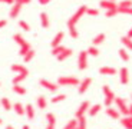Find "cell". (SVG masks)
<instances>
[{"label": "cell", "mask_w": 132, "mask_h": 129, "mask_svg": "<svg viewBox=\"0 0 132 129\" xmlns=\"http://www.w3.org/2000/svg\"><path fill=\"white\" fill-rule=\"evenodd\" d=\"M99 73H101V75H105V76H113L116 73V69L112 66H102L99 69Z\"/></svg>", "instance_id": "9"}, {"label": "cell", "mask_w": 132, "mask_h": 129, "mask_svg": "<svg viewBox=\"0 0 132 129\" xmlns=\"http://www.w3.org/2000/svg\"><path fill=\"white\" fill-rule=\"evenodd\" d=\"M121 43L123 45V47H125L126 50H131V52H132V39H129V37L123 36L122 39H121Z\"/></svg>", "instance_id": "23"}, {"label": "cell", "mask_w": 132, "mask_h": 129, "mask_svg": "<svg viewBox=\"0 0 132 129\" xmlns=\"http://www.w3.org/2000/svg\"><path fill=\"white\" fill-rule=\"evenodd\" d=\"M106 115H108L109 118H112V119H119V118H121V113H119V110H116L115 108H112V106L106 108Z\"/></svg>", "instance_id": "13"}, {"label": "cell", "mask_w": 132, "mask_h": 129, "mask_svg": "<svg viewBox=\"0 0 132 129\" xmlns=\"http://www.w3.org/2000/svg\"><path fill=\"white\" fill-rule=\"evenodd\" d=\"M89 108H90V103L88 102V100H85V102L80 103V106L78 108V110H76V119L80 118V116H85V113L89 110Z\"/></svg>", "instance_id": "6"}, {"label": "cell", "mask_w": 132, "mask_h": 129, "mask_svg": "<svg viewBox=\"0 0 132 129\" xmlns=\"http://www.w3.org/2000/svg\"><path fill=\"white\" fill-rule=\"evenodd\" d=\"M30 2H32V0H16L14 3H20L22 6H23V4H29Z\"/></svg>", "instance_id": "45"}, {"label": "cell", "mask_w": 132, "mask_h": 129, "mask_svg": "<svg viewBox=\"0 0 132 129\" xmlns=\"http://www.w3.org/2000/svg\"><path fill=\"white\" fill-rule=\"evenodd\" d=\"M118 7H132V0H122L118 4Z\"/></svg>", "instance_id": "42"}, {"label": "cell", "mask_w": 132, "mask_h": 129, "mask_svg": "<svg viewBox=\"0 0 132 129\" xmlns=\"http://www.w3.org/2000/svg\"><path fill=\"white\" fill-rule=\"evenodd\" d=\"M19 26L22 27V29H23L24 32H30V26H29V23H26L24 20H19Z\"/></svg>", "instance_id": "41"}, {"label": "cell", "mask_w": 132, "mask_h": 129, "mask_svg": "<svg viewBox=\"0 0 132 129\" xmlns=\"http://www.w3.org/2000/svg\"><path fill=\"white\" fill-rule=\"evenodd\" d=\"M46 121H47V125L50 126H55V123H56V118H55L53 113H46Z\"/></svg>", "instance_id": "34"}, {"label": "cell", "mask_w": 132, "mask_h": 129, "mask_svg": "<svg viewBox=\"0 0 132 129\" xmlns=\"http://www.w3.org/2000/svg\"><path fill=\"white\" fill-rule=\"evenodd\" d=\"M118 14V9H111V10H105V16L106 17H115Z\"/></svg>", "instance_id": "40"}, {"label": "cell", "mask_w": 132, "mask_h": 129, "mask_svg": "<svg viewBox=\"0 0 132 129\" xmlns=\"http://www.w3.org/2000/svg\"><path fill=\"white\" fill-rule=\"evenodd\" d=\"M40 23H42V27H45V29H47L50 24L49 22V16H47V13H45V12H42L40 13Z\"/></svg>", "instance_id": "19"}, {"label": "cell", "mask_w": 132, "mask_h": 129, "mask_svg": "<svg viewBox=\"0 0 132 129\" xmlns=\"http://www.w3.org/2000/svg\"><path fill=\"white\" fill-rule=\"evenodd\" d=\"M78 128V119H72L66 123V126L63 129H76Z\"/></svg>", "instance_id": "36"}, {"label": "cell", "mask_w": 132, "mask_h": 129, "mask_svg": "<svg viewBox=\"0 0 132 129\" xmlns=\"http://www.w3.org/2000/svg\"><path fill=\"white\" fill-rule=\"evenodd\" d=\"M99 6L102 7L103 10H111V9H118L116 2H111V0H101Z\"/></svg>", "instance_id": "8"}, {"label": "cell", "mask_w": 132, "mask_h": 129, "mask_svg": "<svg viewBox=\"0 0 132 129\" xmlns=\"http://www.w3.org/2000/svg\"><path fill=\"white\" fill-rule=\"evenodd\" d=\"M105 39H106L105 33H99L98 36L93 37V40H92V46H99V45H102V43L105 42Z\"/></svg>", "instance_id": "16"}, {"label": "cell", "mask_w": 132, "mask_h": 129, "mask_svg": "<svg viewBox=\"0 0 132 129\" xmlns=\"http://www.w3.org/2000/svg\"><path fill=\"white\" fill-rule=\"evenodd\" d=\"M128 109H129V116H132V103L128 106Z\"/></svg>", "instance_id": "50"}, {"label": "cell", "mask_w": 132, "mask_h": 129, "mask_svg": "<svg viewBox=\"0 0 132 129\" xmlns=\"http://www.w3.org/2000/svg\"><path fill=\"white\" fill-rule=\"evenodd\" d=\"M46 129H55V126H50V125H47V128Z\"/></svg>", "instance_id": "52"}, {"label": "cell", "mask_w": 132, "mask_h": 129, "mask_svg": "<svg viewBox=\"0 0 132 129\" xmlns=\"http://www.w3.org/2000/svg\"><path fill=\"white\" fill-rule=\"evenodd\" d=\"M22 4L20 3H14L13 4V7L10 9V12H9V16H10V19H14V17H17L19 16V13H20V10H22Z\"/></svg>", "instance_id": "10"}, {"label": "cell", "mask_w": 132, "mask_h": 129, "mask_svg": "<svg viewBox=\"0 0 132 129\" xmlns=\"http://www.w3.org/2000/svg\"><path fill=\"white\" fill-rule=\"evenodd\" d=\"M65 49H66V47L62 46V45H59V46H56V47H52V55L56 57V56H59V55H60V53H62Z\"/></svg>", "instance_id": "30"}, {"label": "cell", "mask_w": 132, "mask_h": 129, "mask_svg": "<svg viewBox=\"0 0 132 129\" xmlns=\"http://www.w3.org/2000/svg\"><path fill=\"white\" fill-rule=\"evenodd\" d=\"M131 121H132V116H131Z\"/></svg>", "instance_id": "56"}, {"label": "cell", "mask_w": 132, "mask_h": 129, "mask_svg": "<svg viewBox=\"0 0 132 129\" xmlns=\"http://www.w3.org/2000/svg\"><path fill=\"white\" fill-rule=\"evenodd\" d=\"M30 49H32V47H30V45H29V43L26 42V43H24V45H23V46H20L19 55H20V56H22V57H23V56H24V55H26L27 52H29Z\"/></svg>", "instance_id": "29"}, {"label": "cell", "mask_w": 132, "mask_h": 129, "mask_svg": "<svg viewBox=\"0 0 132 129\" xmlns=\"http://www.w3.org/2000/svg\"><path fill=\"white\" fill-rule=\"evenodd\" d=\"M90 83H92V79L90 78H85V79L82 80V82H79V88H78V92L82 95V93H85L86 90H88V88L90 86Z\"/></svg>", "instance_id": "7"}, {"label": "cell", "mask_w": 132, "mask_h": 129, "mask_svg": "<svg viewBox=\"0 0 132 129\" xmlns=\"http://www.w3.org/2000/svg\"><path fill=\"white\" fill-rule=\"evenodd\" d=\"M22 129H29V126H27V125H24V126H23V128H22Z\"/></svg>", "instance_id": "53"}, {"label": "cell", "mask_w": 132, "mask_h": 129, "mask_svg": "<svg viewBox=\"0 0 132 129\" xmlns=\"http://www.w3.org/2000/svg\"><path fill=\"white\" fill-rule=\"evenodd\" d=\"M68 29H69V35L72 39H78L79 33H78V30H76V26H72V24H68Z\"/></svg>", "instance_id": "27"}, {"label": "cell", "mask_w": 132, "mask_h": 129, "mask_svg": "<svg viewBox=\"0 0 132 129\" xmlns=\"http://www.w3.org/2000/svg\"><path fill=\"white\" fill-rule=\"evenodd\" d=\"M36 103H37V108H40V109H46L47 108V99L45 96H39L36 99Z\"/></svg>", "instance_id": "22"}, {"label": "cell", "mask_w": 132, "mask_h": 129, "mask_svg": "<svg viewBox=\"0 0 132 129\" xmlns=\"http://www.w3.org/2000/svg\"><path fill=\"white\" fill-rule=\"evenodd\" d=\"M118 13H123V14L132 16V7H118Z\"/></svg>", "instance_id": "38"}, {"label": "cell", "mask_w": 132, "mask_h": 129, "mask_svg": "<svg viewBox=\"0 0 132 129\" xmlns=\"http://www.w3.org/2000/svg\"><path fill=\"white\" fill-rule=\"evenodd\" d=\"M0 2H3V3H7V4H14L16 0H0Z\"/></svg>", "instance_id": "46"}, {"label": "cell", "mask_w": 132, "mask_h": 129, "mask_svg": "<svg viewBox=\"0 0 132 129\" xmlns=\"http://www.w3.org/2000/svg\"><path fill=\"white\" fill-rule=\"evenodd\" d=\"M63 36H65V33H63V32H59V33L56 35V36L53 37L52 43H50V45H52V47H56V46H59V45H60V42L63 40Z\"/></svg>", "instance_id": "17"}, {"label": "cell", "mask_w": 132, "mask_h": 129, "mask_svg": "<svg viewBox=\"0 0 132 129\" xmlns=\"http://www.w3.org/2000/svg\"><path fill=\"white\" fill-rule=\"evenodd\" d=\"M13 40L17 43V45H19V46H23L24 43H26V40H24V37L22 36L20 33H16V35H14V36H13Z\"/></svg>", "instance_id": "28"}, {"label": "cell", "mask_w": 132, "mask_h": 129, "mask_svg": "<svg viewBox=\"0 0 132 129\" xmlns=\"http://www.w3.org/2000/svg\"><path fill=\"white\" fill-rule=\"evenodd\" d=\"M0 106H2L4 110H7V112L12 110V108H13V105L10 103V100L7 99V98H2V100H0Z\"/></svg>", "instance_id": "20"}, {"label": "cell", "mask_w": 132, "mask_h": 129, "mask_svg": "<svg viewBox=\"0 0 132 129\" xmlns=\"http://www.w3.org/2000/svg\"><path fill=\"white\" fill-rule=\"evenodd\" d=\"M10 69L13 70V72H16L17 75L19 73H24V75H29V70L26 69V67L23 66V65H12V67Z\"/></svg>", "instance_id": "15"}, {"label": "cell", "mask_w": 132, "mask_h": 129, "mask_svg": "<svg viewBox=\"0 0 132 129\" xmlns=\"http://www.w3.org/2000/svg\"><path fill=\"white\" fill-rule=\"evenodd\" d=\"M35 55H36V52H35V50H33V49H30L29 52H27L26 55H24V56H23V60H24V63L30 62V60H32L33 57H35Z\"/></svg>", "instance_id": "31"}, {"label": "cell", "mask_w": 132, "mask_h": 129, "mask_svg": "<svg viewBox=\"0 0 132 129\" xmlns=\"http://www.w3.org/2000/svg\"><path fill=\"white\" fill-rule=\"evenodd\" d=\"M24 115H26L29 119H33V118H35V108H33L32 103H27V105L24 106Z\"/></svg>", "instance_id": "14"}, {"label": "cell", "mask_w": 132, "mask_h": 129, "mask_svg": "<svg viewBox=\"0 0 132 129\" xmlns=\"http://www.w3.org/2000/svg\"><path fill=\"white\" fill-rule=\"evenodd\" d=\"M26 78H27V75H24V73H19L17 76L13 78V85H20V83L23 82Z\"/></svg>", "instance_id": "26"}, {"label": "cell", "mask_w": 132, "mask_h": 129, "mask_svg": "<svg viewBox=\"0 0 132 129\" xmlns=\"http://www.w3.org/2000/svg\"><path fill=\"white\" fill-rule=\"evenodd\" d=\"M50 2H52V0H39V3L43 4V6H45V4H47V3H50Z\"/></svg>", "instance_id": "48"}, {"label": "cell", "mask_w": 132, "mask_h": 129, "mask_svg": "<svg viewBox=\"0 0 132 129\" xmlns=\"http://www.w3.org/2000/svg\"><path fill=\"white\" fill-rule=\"evenodd\" d=\"M40 86H43L45 89H47L49 92H56L59 89V85L57 83H52L47 79H40Z\"/></svg>", "instance_id": "5"}, {"label": "cell", "mask_w": 132, "mask_h": 129, "mask_svg": "<svg viewBox=\"0 0 132 129\" xmlns=\"http://www.w3.org/2000/svg\"><path fill=\"white\" fill-rule=\"evenodd\" d=\"M65 99H66V95H63V93H60V95L53 96L52 99H50V102H52V103H57V102H63Z\"/></svg>", "instance_id": "35"}, {"label": "cell", "mask_w": 132, "mask_h": 129, "mask_svg": "<svg viewBox=\"0 0 132 129\" xmlns=\"http://www.w3.org/2000/svg\"><path fill=\"white\" fill-rule=\"evenodd\" d=\"M126 37H129V39H132V27L128 30V35H126Z\"/></svg>", "instance_id": "49"}, {"label": "cell", "mask_w": 132, "mask_h": 129, "mask_svg": "<svg viewBox=\"0 0 132 129\" xmlns=\"http://www.w3.org/2000/svg\"><path fill=\"white\" fill-rule=\"evenodd\" d=\"M78 129H86V119H85V116L78 118Z\"/></svg>", "instance_id": "37"}, {"label": "cell", "mask_w": 132, "mask_h": 129, "mask_svg": "<svg viewBox=\"0 0 132 129\" xmlns=\"http://www.w3.org/2000/svg\"><path fill=\"white\" fill-rule=\"evenodd\" d=\"M6 24H7V20H0V29H2V27H4V26H6Z\"/></svg>", "instance_id": "47"}, {"label": "cell", "mask_w": 132, "mask_h": 129, "mask_svg": "<svg viewBox=\"0 0 132 129\" xmlns=\"http://www.w3.org/2000/svg\"><path fill=\"white\" fill-rule=\"evenodd\" d=\"M103 103H105L106 108H109V106L113 103V99H112V98H106V96H105V100H103Z\"/></svg>", "instance_id": "44"}, {"label": "cell", "mask_w": 132, "mask_h": 129, "mask_svg": "<svg viewBox=\"0 0 132 129\" xmlns=\"http://www.w3.org/2000/svg\"><path fill=\"white\" fill-rule=\"evenodd\" d=\"M72 55H73V50H72V49H68V47H66V49L59 55V56H56V59L59 60V62H63V60L69 59V57L72 56Z\"/></svg>", "instance_id": "12"}, {"label": "cell", "mask_w": 132, "mask_h": 129, "mask_svg": "<svg viewBox=\"0 0 132 129\" xmlns=\"http://www.w3.org/2000/svg\"><path fill=\"white\" fill-rule=\"evenodd\" d=\"M131 99H132V98H131Z\"/></svg>", "instance_id": "57"}, {"label": "cell", "mask_w": 132, "mask_h": 129, "mask_svg": "<svg viewBox=\"0 0 132 129\" xmlns=\"http://www.w3.org/2000/svg\"><path fill=\"white\" fill-rule=\"evenodd\" d=\"M57 85L59 86H78L79 85V79L75 76H60L57 79Z\"/></svg>", "instance_id": "1"}, {"label": "cell", "mask_w": 132, "mask_h": 129, "mask_svg": "<svg viewBox=\"0 0 132 129\" xmlns=\"http://www.w3.org/2000/svg\"><path fill=\"white\" fill-rule=\"evenodd\" d=\"M76 129H78V128H76Z\"/></svg>", "instance_id": "58"}, {"label": "cell", "mask_w": 132, "mask_h": 129, "mask_svg": "<svg viewBox=\"0 0 132 129\" xmlns=\"http://www.w3.org/2000/svg\"><path fill=\"white\" fill-rule=\"evenodd\" d=\"M13 92L17 93V95H26L27 90H26V88H23L22 85H13Z\"/></svg>", "instance_id": "25"}, {"label": "cell", "mask_w": 132, "mask_h": 129, "mask_svg": "<svg viewBox=\"0 0 132 129\" xmlns=\"http://www.w3.org/2000/svg\"><path fill=\"white\" fill-rule=\"evenodd\" d=\"M121 123L125 129H132V121H131V116H123L121 119Z\"/></svg>", "instance_id": "24"}, {"label": "cell", "mask_w": 132, "mask_h": 129, "mask_svg": "<svg viewBox=\"0 0 132 129\" xmlns=\"http://www.w3.org/2000/svg\"><path fill=\"white\" fill-rule=\"evenodd\" d=\"M86 14H88V16H98L99 14V10L98 9H92V7H88V9H86Z\"/></svg>", "instance_id": "39"}, {"label": "cell", "mask_w": 132, "mask_h": 129, "mask_svg": "<svg viewBox=\"0 0 132 129\" xmlns=\"http://www.w3.org/2000/svg\"><path fill=\"white\" fill-rule=\"evenodd\" d=\"M111 2H116V0H111Z\"/></svg>", "instance_id": "55"}, {"label": "cell", "mask_w": 132, "mask_h": 129, "mask_svg": "<svg viewBox=\"0 0 132 129\" xmlns=\"http://www.w3.org/2000/svg\"><path fill=\"white\" fill-rule=\"evenodd\" d=\"M6 129H14V128H13L12 125H7V126H6Z\"/></svg>", "instance_id": "51"}, {"label": "cell", "mask_w": 132, "mask_h": 129, "mask_svg": "<svg viewBox=\"0 0 132 129\" xmlns=\"http://www.w3.org/2000/svg\"><path fill=\"white\" fill-rule=\"evenodd\" d=\"M102 92H103V95H105V96H108L109 93H112V90H111V88H109L108 85H103L102 86Z\"/></svg>", "instance_id": "43"}, {"label": "cell", "mask_w": 132, "mask_h": 129, "mask_svg": "<svg viewBox=\"0 0 132 129\" xmlns=\"http://www.w3.org/2000/svg\"><path fill=\"white\" fill-rule=\"evenodd\" d=\"M86 53H88L89 56H93V57L99 56V50H98V47H96V46H90L89 49L86 50Z\"/></svg>", "instance_id": "33"}, {"label": "cell", "mask_w": 132, "mask_h": 129, "mask_svg": "<svg viewBox=\"0 0 132 129\" xmlns=\"http://www.w3.org/2000/svg\"><path fill=\"white\" fill-rule=\"evenodd\" d=\"M13 109H14V112L17 113L19 116H24V106L22 105L20 102H16L13 105Z\"/></svg>", "instance_id": "21"}, {"label": "cell", "mask_w": 132, "mask_h": 129, "mask_svg": "<svg viewBox=\"0 0 132 129\" xmlns=\"http://www.w3.org/2000/svg\"><path fill=\"white\" fill-rule=\"evenodd\" d=\"M86 9H88V6H85V4H82V6L78 9V12H76L75 14H73L72 17H70L69 20H68V24H72V26H76V23L79 22V19L83 16V14H86Z\"/></svg>", "instance_id": "3"}, {"label": "cell", "mask_w": 132, "mask_h": 129, "mask_svg": "<svg viewBox=\"0 0 132 129\" xmlns=\"http://www.w3.org/2000/svg\"><path fill=\"white\" fill-rule=\"evenodd\" d=\"M101 109H102V105H101V103H95L93 106H90V108H89L88 113H89V116H92V118H93L95 115H98Z\"/></svg>", "instance_id": "18"}, {"label": "cell", "mask_w": 132, "mask_h": 129, "mask_svg": "<svg viewBox=\"0 0 132 129\" xmlns=\"http://www.w3.org/2000/svg\"><path fill=\"white\" fill-rule=\"evenodd\" d=\"M119 75H121V83L122 85H128L129 82V70L128 67H122L119 70Z\"/></svg>", "instance_id": "11"}, {"label": "cell", "mask_w": 132, "mask_h": 129, "mask_svg": "<svg viewBox=\"0 0 132 129\" xmlns=\"http://www.w3.org/2000/svg\"><path fill=\"white\" fill-rule=\"evenodd\" d=\"M118 53H119V56H121V59H122L123 62H128V60L131 59V57H129V53H128V50H126V49H121Z\"/></svg>", "instance_id": "32"}, {"label": "cell", "mask_w": 132, "mask_h": 129, "mask_svg": "<svg viewBox=\"0 0 132 129\" xmlns=\"http://www.w3.org/2000/svg\"><path fill=\"white\" fill-rule=\"evenodd\" d=\"M113 103H115L116 106H118V110L121 115L123 116H129V109H128V105H126L125 99L123 98H116L115 96V99H113Z\"/></svg>", "instance_id": "2"}, {"label": "cell", "mask_w": 132, "mask_h": 129, "mask_svg": "<svg viewBox=\"0 0 132 129\" xmlns=\"http://www.w3.org/2000/svg\"><path fill=\"white\" fill-rule=\"evenodd\" d=\"M78 67L79 70H85L88 67V53L83 50L79 53V57H78Z\"/></svg>", "instance_id": "4"}, {"label": "cell", "mask_w": 132, "mask_h": 129, "mask_svg": "<svg viewBox=\"0 0 132 129\" xmlns=\"http://www.w3.org/2000/svg\"><path fill=\"white\" fill-rule=\"evenodd\" d=\"M2 123H3V119H2V118H0V125H2Z\"/></svg>", "instance_id": "54"}]
</instances>
